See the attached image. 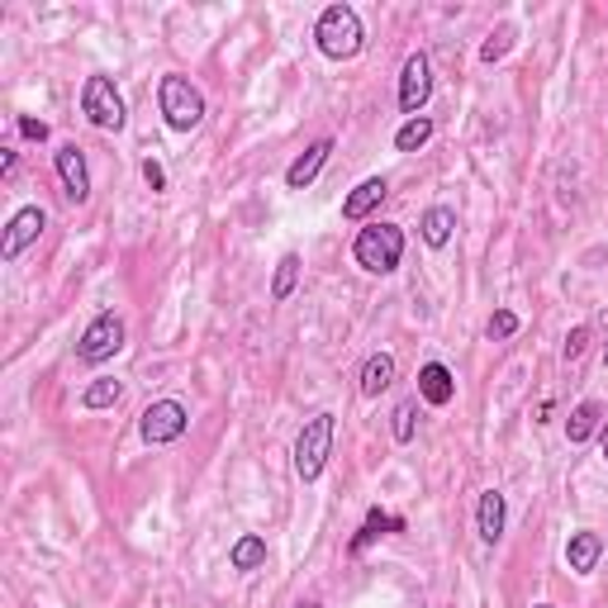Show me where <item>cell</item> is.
<instances>
[{
  "label": "cell",
  "mask_w": 608,
  "mask_h": 608,
  "mask_svg": "<svg viewBox=\"0 0 608 608\" xmlns=\"http://www.w3.org/2000/svg\"><path fill=\"white\" fill-rule=\"evenodd\" d=\"M504 53H509V29L489 34V44L481 48V62H495V58H504Z\"/></svg>",
  "instance_id": "4316f807"
},
{
  "label": "cell",
  "mask_w": 608,
  "mask_h": 608,
  "mask_svg": "<svg viewBox=\"0 0 608 608\" xmlns=\"http://www.w3.org/2000/svg\"><path fill=\"white\" fill-rule=\"evenodd\" d=\"M328 152H333V138H319V144H309V148L300 152V158H295V162L286 166V186H290V190L314 186L319 172L328 166Z\"/></svg>",
  "instance_id": "7c38bea8"
},
{
  "label": "cell",
  "mask_w": 608,
  "mask_h": 608,
  "mask_svg": "<svg viewBox=\"0 0 608 608\" xmlns=\"http://www.w3.org/2000/svg\"><path fill=\"white\" fill-rule=\"evenodd\" d=\"M333 429H338V419H333L328 409L314 413V419L300 429V437H295V475L309 485L323 475V466H328V451H333Z\"/></svg>",
  "instance_id": "277c9868"
},
{
  "label": "cell",
  "mask_w": 608,
  "mask_h": 608,
  "mask_svg": "<svg viewBox=\"0 0 608 608\" xmlns=\"http://www.w3.org/2000/svg\"><path fill=\"white\" fill-rule=\"evenodd\" d=\"M144 181H148L152 190H166V172H162V162H158V158H148V162H144Z\"/></svg>",
  "instance_id": "f1b7e54d"
},
{
  "label": "cell",
  "mask_w": 608,
  "mask_h": 608,
  "mask_svg": "<svg viewBox=\"0 0 608 608\" xmlns=\"http://www.w3.org/2000/svg\"><path fill=\"white\" fill-rule=\"evenodd\" d=\"M413 413H419V399H405L395 409V443H413Z\"/></svg>",
  "instance_id": "cb8c5ba5"
},
{
  "label": "cell",
  "mask_w": 608,
  "mask_h": 608,
  "mask_svg": "<svg viewBox=\"0 0 608 608\" xmlns=\"http://www.w3.org/2000/svg\"><path fill=\"white\" fill-rule=\"evenodd\" d=\"M429 138H433V120H429V114L405 120V124H399V134H395V152H419Z\"/></svg>",
  "instance_id": "44dd1931"
},
{
  "label": "cell",
  "mask_w": 608,
  "mask_h": 608,
  "mask_svg": "<svg viewBox=\"0 0 608 608\" xmlns=\"http://www.w3.org/2000/svg\"><path fill=\"white\" fill-rule=\"evenodd\" d=\"M314 44H319V53L328 58V62H352L361 48H367V29H361V15L352 5H328L319 15L314 24Z\"/></svg>",
  "instance_id": "6da1fadb"
},
{
  "label": "cell",
  "mask_w": 608,
  "mask_h": 608,
  "mask_svg": "<svg viewBox=\"0 0 608 608\" xmlns=\"http://www.w3.org/2000/svg\"><path fill=\"white\" fill-rule=\"evenodd\" d=\"M533 608H556V604H533Z\"/></svg>",
  "instance_id": "1f68e13d"
},
{
  "label": "cell",
  "mask_w": 608,
  "mask_h": 608,
  "mask_svg": "<svg viewBox=\"0 0 608 608\" xmlns=\"http://www.w3.org/2000/svg\"><path fill=\"white\" fill-rule=\"evenodd\" d=\"M352 257H357L361 271H371V276H390V271L399 266V257H405V228L399 224H367L352 243Z\"/></svg>",
  "instance_id": "3957f363"
},
{
  "label": "cell",
  "mask_w": 608,
  "mask_h": 608,
  "mask_svg": "<svg viewBox=\"0 0 608 608\" xmlns=\"http://www.w3.org/2000/svg\"><path fill=\"white\" fill-rule=\"evenodd\" d=\"M58 162V181H62V196L72 204H86L90 200V166H86V148L82 144H62L53 152Z\"/></svg>",
  "instance_id": "30bf717a"
},
{
  "label": "cell",
  "mask_w": 608,
  "mask_h": 608,
  "mask_svg": "<svg viewBox=\"0 0 608 608\" xmlns=\"http://www.w3.org/2000/svg\"><path fill=\"white\" fill-rule=\"evenodd\" d=\"M504 523H509V509H504L499 489H481V504H475V533H481L485 547H495L504 537Z\"/></svg>",
  "instance_id": "4fadbf2b"
},
{
  "label": "cell",
  "mask_w": 608,
  "mask_h": 608,
  "mask_svg": "<svg viewBox=\"0 0 608 608\" xmlns=\"http://www.w3.org/2000/svg\"><path fill=\"white\" fill-rule=\"evenodd\" d=\"M44 228H48V214L38 210V204H24V210H15V214H10V224H5V238H0V262H20L24 248H34Z\"/></svg>",
  "instance_id": "9c48e42d"
},
{
  "label": "cell",
  "mask_w": 608,
  "mask_h": 608,
  "mask_svg": "<svg viewBox=\"0 0 608 608\" xmlns=\"http://www.w3.org/2000/svg\"><path fill=\"white\" fill-rule=\"evenodd\" d=\"M295 286H300V252H286L276 262V276H271V300L286 305L295 295Z\"/></svg>",
  "instance_id": "ffe728a7"
},
{
  "label": "cell",
  "mask_w": 608,
  "mask_h": 608,
  "mask_svg": "<svg viewBox=\"0 0 608 608\" xmlns=\"http://www.w3.org/2000/svg\"><path fill=\"white\" fill-rule=\"evenodd\" d=\"M228 566L233 571H257V566H266V542L257 533H243L238 542H233V551H228Z\"/></svg>",
  "instance_id": "d6986e66"
},
{
  "label": "cell",
  "mask_w": 608,
  "mask_h": 608,
  "mask_svg": "<svg viewBox=\"0 0 608 608\" xmlns=\"http://www.w3.org/2000/svg\"><path fill=\"white\" fill-rule=\"evenodd\" d=\"M604 429V409H599V399H580V405L571 409V419H566V437H571V447L580 443H590L594 433Z\"/></svg>",
  "instance_id": "e0dca14e"
},
{
  "label": "cell",
  "mask_w": 608,
  "mask_h": 608,
  "mask_svg": "<svg viewBox=\"0 0 608 608\" xmlns=\"http://www.w3.org/2000/svg\"><path fill=\"white\" fill-rule=\"evenodd\" d=\"M419 395H423V405L447 409L451 399H457V376H451L443 361H429V367L419 371Z\"/></svg>",
  "instance_id": "5bb4252c"
},
{
  "label": "cell",
  "mask_w": 608,
  "mask_h": 608,
  "mask_svg": "<svg viewBox=\"0 0 608 608\" xmlns=\"http://www.w3.org/2000/svg\"><path fill=\"white\" fill-rule=\"evenodd\" d=\"M599 556H604V537L599 533H571V542H566V566H571L575 575H590L594 566H599Z\"/></svg>",
  "instance_id": "9a60e30c"
},
{
  "label": "cell",
  "mask_w": 608,
  "mask_h": 608,
  "mask_svg": "<svg viewBox=\"0 0 608 608\" xmlns=\"http://www.w3.org/2000/svg\"><path fill=\"white\" fill-rule=\"evenodd\" d=\"M585 343H590V328H571L566 333V361H580V352H585Z\"/></svg>",
  "instance_id": "83f0119b"
},
{
  "label": "cell",
  "mask_w": 608,
  "mask_h": 608,
  "mask_svg": "<svg viewBox=\"0 0 608 608\" xmlns=\"http://www.w3.org/2000/svg\"><path fill=\"white\" fill-rule=\"evenodd\" d=\"M385 196H390V181H385V176H367L352 196L343 200V219H347V224H361V219H371L381 210Z\"/></svg>",
  "instance_id": "8fae6325"
},
{
  "label": "cell",
  "mask_w": 608,
  "mask_h": 608,
  "mask_svg": "<svg viewBox=\"0 0 608 608\" xmlns=\"http://www.w3.org/2000/svg\"><path fill=\"white\" fill-rule=\"evenodd\" d=\"M385 528H395V533H399V528H405V523H399V519H390V513H385V509H371V513H367V528H361V533H357V542H352V551H367L371 542H376V537L385 533Z\"/></svg>",
  "instance_id": "603a6c76"
},
{
  "label": "cell",
  "mask_w": 608,
  "mask_h": 608,
  "mask_svg": "<svg viewBox=\"0 0 608 608\" xmlns=\"http://www.w3.org/2000/svg\"><path fill=\"white\" fill-rule=\"evenodd\" d=\"M295 608H309V604H295Z\"/></svg>",
  "instance_id": "d6a6232c"
},
{
  "label": "cell",
  "mask_w": 608,
  "mask_h": 608,
  "mask_svg": "<svg viewBox=\"0 0 608 608\" xmlns=\"http://www.w3.org/2000/svg\"><path fill=\"white\" fill-rule=\"evenodd\" d=\"M124 347V319L106 309V314H96L82 328V338H76V357L86 361V367H100V361H110L114 352Z\"/></svg>",
  "instance_id": "52a82bcc"
},
{
  "label": "cell",
  "mask_w": 608,
  "mask_h": 608,
  "mask_svg": "<svg viewBox=\"0 0 608 608\" xmlns=\"http://www.w3.org/2000/svg\"><path fill=\"white\" fill-rule=\"evenodd\" d=\"M513 333H519V314H513V309H495V319H489V338H513Z\"/></svg>",
  "instance_id": "d4e9b609"
},
{
  "label": "cell",
  "mask_w": 608,
  "mask_h": 608,
  "mask_svg": "<svg viewBox=\"0 0 608 608\" xmlns=\"http://www.w3.org/2000/svg\"><path fill=\"white\" fill-rule=\"evenodd\" d=\"M20 134L29 138V144H48V124L34 120V114H20Z\"/></svg>",
  "instance_id": "484cf974"
},
{
  "label": "cell",
  "mask_w": 608,
  "mask_h": 608,
  "mask_svg": "<svg viewBox=\"0 0 608 608\" xmlns=\"http://www.w3.org/2000/svg\"><path fill=\"white\" fill-rule=\"evenodd\" d=\"M120 399H124V385H120V381H110V376H100V381H90V385H86L82 405H86V409H114Z\"/></svg>",
  "instance_id": "7402d4cb"
},
{
  "label": "cell",
  "mask_w": 608,
  "mask_h": 608,
  "mask_svg": "<svg viewBox=\"0 0 608 608\" xmlns=\"http://www.w3.org/2000/svg\"><path fill=\"white\" fill-rule=\"evenodd\" d=\"M604 367H608V343H604Z\"/></svg>",
  "instance_id": "4dcf8cb0"
},
{
  "label": "cell",
  "mask_w": 608,
  "mask_h": 608,
  "mask_svg": "<svg viewBox=\"0 0 608 608\" xmlns=\"http://www.w3.org/2000/svg\"><path fill=\"white\" fill-rule=\"evenodd\" d=\"M429 96H433V62H429V53H409L405 67H399V110L409 120H419Z\"/></svg>",
  "instance_id": "ba28073f"
},
{
  "label": "cell",
  "mask_w": 608,
  "mask_h": 608,
  "mask_svg": "<svg viewBox=\"0 0 608 608\" xmlns=\"http://www.w3.org/2000/svg\"><path fill=\"white\" fill-rule=\"evenodd\" d=\"M395 385V357L390 352H371L367 367H361V395L376 399L381 390H390Z\"/></svg>",
  "instance_id": "ac0fdd59"
},
{
  "label": "cell",
  "mask_w": 608,
  "mask_h": 608,
  "mask_svg": "<svg viewBox=\"0 0 608 608\" xmlns=\"http://www.w3.org/2000/svg\"><path fill=\"white\" fill-rule=\"evenodd\" d=\"M419 233H423V243H429L433 252H437V248H447L451 233H457V210H451V204H433V210H423Z\"/></svg>",
  "instance_id": "2e32d148"
},
{
  "label": "cell",
  "mask_w": 608,
  "mask_h": 608,
  "mask_svg": "<svg viewBox=\"0 0 608 608\" xmlns=\"http://www.w3.org/2000/svg\"><path fill=\"white\" fill-rule=\"evenodd\" d=\"M599 451H604V461H608V419H604V429H599Z\"/></svg>",
  "instance_id": "f546056e"
},
{
  "label": "cell",
  "mask_w": 608,
  "mask_h": 608,
  "mask_svg": "<svg viewBox=\"0 0 608 608\" xmlns=\"http://www.w3.org/2000/svg\"><path fill=\"white\" fill-rule=\"evenodd\" d=\"M158 110H162L166 128L190 134V128H200V120H204V96H200V86L190 82V76L166 72L158 82Z\"/></svg>",
  "instance_id": "7a4b0ae2"
},
{
  "label": "cell",
  "mask_w": 608,
  "mask_h": 608,
  "mask_svg": "<svg viewBox=\"0 0 608 608\" xmlns=\"http://www.w3.org/2000/svg\"><path fill=\"white\" fill-rule=\"evenodd\" d=\"M82 114L96 128H106V134H120V128L128 124V110H124V96H120V86L110 82V76H86V86H82Z\"/></svg>",
  "instance_id": "5b68a950"
},
{
  "label": "cell",
  "mask_w": 608,
  "mask_h": 608,
  "mask_svg": "<svg viewBox=\"0 0 608 608\" xmlns=\"http://www.w3.org/2000/svg\"><path fill=\"white\" fill-rule=\"evenodd\" d=\"M190 429V409L181 399H152V405L138 413V433H144L148 447H166V443H181Z\"/></svg>",
  "instance_id": "8992f818"
}]
</instances>
